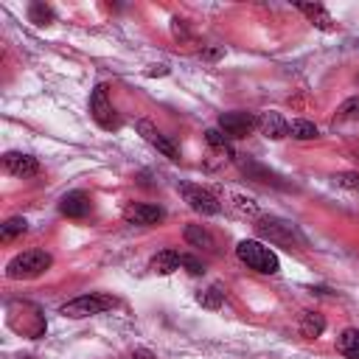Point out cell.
<instances>
[{
  "instance_id": "cell-16",
  "label": "cell",
  "mask_w": 359,
  "mask_h": 359,
  "mask_svg": "<svg viewBox=\"0 0 359 359\" xmlns=\"http://www.w3.org/2000/svg\"><path fill=\"white\" fill-rule=\"evenodd\" d=\"M337 351L348 359H359V328H345L337 337Z\"/></svg>"
},
{
  "instance_id": "cell-7",
  "label": "cell",
  "mask_w": 359,
  "mask_h": 359,
  "mask_svg": "<svg viewBox=\"0 0 359 359\" xmlns=\"http://www.w3.org/2000/svg\"><path fill=\"white\" fill-rule=\"evenodd\" d=\"M219 126H222V132L227 137H244L258 126V121L250 112H222L219 115Z\"/></svg>"
},
{
  "instance_id": "cell-22",
  "label": "cell",
  "mask_w": 359,
  "mask_h": 359,
  "mask_svg": "<svg viewBox=\"0 0 359 359\" xmlns=\"http://www.w3.org/2000/svg\"><path fill=\"white\" fill-rule=\"evenodd\" d=\"M337 121H359V98H348L337 109Z\"/></svg>"
},
{
  "instance_id": "cell-5",
  "label": "cell",
  "mask_w": 359,
  "mask_h": 359,
  "mask_svg": "<svg viewBox=\"0 0 359 359\" xmlns=\"http://www.w3.org/2000/svg\"><path fill=\"white\" fill-rule=\"evenodd\" d=\"M180 194L185 196V202L191 205V210H196V213H202V216H216V213L222 210L219 199H216V196H213L210 191H205L202 185L180 182Z\"/></svg>"
},
{
  "instance_id": "cell-9",
  "label": "cell",
  "mask_w": 359,
  "mask_h": 359,
  "mask_svg": "<svg viewBox=\"0 0 359 359\" xmlns=\"http://www.w3.org/2000/svg\"><path fill=\"white\" fill-rule=\"evenodd\" d=\"M163 216H165V210H163L160 205H146V202H132V205L123 210V219H126L129 224H140V227L157 224Z\"/></svg>"
},
{
  "instance_id": "cell-1",
  "label": "cell",
  "mask_w": 359,
  "mask_h": 359,
  "mask_svg": "<svg viewBox=\"0 0 359 359\" xmlns=\"http://www.w3.org/2000/svg\"><path fill=\"white\" fill-rule=\"evenodd\" d=\"M50 264H53L50 252H45V250H25V252L14 255V258L6 264V278H11V280L39 278Z\"/></svg>"
},
{
  "instance_id": "cell-2",
  "label": "cell",
  "mask_w": 359,
  "mask_h": 359,
  "mask_svg": "<svg viewBox=\"0 0 359 359\" xmlns=\"http://www.w3.org/2000/svg\"><path fill=\"white\" fill-rule=\"evenodd\" d=\"M236 252H238V258H241L250 269H255V272H261V275H275V272H278V255H275L266 244H261V241L244 238V241H238Z\"/></svg>"
},
{
  "instance_id": "cell-25",
  "label": "cell",
  "mask_w": 359,
  "mask_h": 359,
  "mask_svg": "<svg viewBox=\"0 0 359 359\" xmlns=\"http://www.w3.org/2000/svg\"><path fill=\"white\" fill-rule=\"evenodd\" d=\"M182 266H188L191 275H202V264L196 258H191V255H182Z\"/></svg>"
},
{
  "instance_id": "cell-6",
  "label": "cell",
  "mask_w": 359,
  "mask_h": 359,
  "mask_svg": "<svg viewBox=\"0 0 359 359\" xmlns=\"http://www.w3.org/2000/svg\"><path fill=\"white\" fill-rule=\"evenodd\" d=\"M90 112L98 121V126H104V129H115L118 126V115H115V109H112V104L107 98V87L104 84H98L93 90V95H90Z\"/></svg>"
},
{
  "instance_id": "cell-8",
  "label": "cell",
  "mask_w": 359,
  "mask_h": 359,
  "mask_svg": "<svg viewBox=\"0 0 359 359\" xmlns=\"http://www.w3.org/2000/svg\"><path fill=\"white\" fill-rule=\"evenodd\" d=\"M137 132H140V135H143V140H146V143H151L160 154H165L168 160H180L177 146H174V143H171V140H168V137H165V135H163L151 121H137Z\"/></svg>"
},
{
  "instance_id": "cell-19",
  "label": "cell",
  "mask_w": 359,
  "mask_h": 359,
  "mask_svg": "<svg viewBox=\"0 0 359 359\" xmlns=\"http://www.w3.org/2000/svg\"><path fill=\"white\" fill-rule=\"evenodd\" d=\"M289 132H292V137H297V140H311V137H317V126H314L311 121H294Z\"/></svg>"
},
{
  "instance_id": "cell-23",
  "label": "cell",
  "mask_w": 359,
  "mask_h": 359,
  "mask_svg": "<svg viewBox=\"0 0 359 359\" xmlns=\"http://www.w3.org/2000/svg\"><path fill=\"white\" fill-rule=\"evenodd\" d=\"M205 140H208L213 149H224V151L233 157V151H230V143H227V135H224L222 129H208V132H205Z\"/></svg>"
},
{
  "instance_id": "cell-15",
  "label": "cell",
  "mask_w": 359,
  "mask_h": 359,
  "mask_svg": "<svg viewBox=\"0 0 359 359\" xmlns=\"http://www.w3.org/2000/svg\"><path fill=\"white\" fill-rule=\"evenodd\" d=\"M185 241H188L191 247H202V250H208V252H213V250H216L213 236H210L202 224H188V227H185Z\"/></svg>"
},
{
  "instance_id": "cell-21",
  "label": "cell",
  "mask_w": 359,
  "mask_h": 359,
  "mask_svg": "<svg viewBox=\"0 0 359 359\" xmlns=\"http://www.w3.org/2000/svg\"><path fill=\"white\" fill-rule=\"evenodd\" d=\"M196 300H199L202 306H208V309H219V306H222V289H219V286H210V289L199 292Z\"/></svg>"
},
{
  "instance_id": "cell-20",
  "label": "cell",
  "mask_w": 359,
  "mask_h": 359,
  "mask_svg": "<svg viewBox=\"0 0 359 359\" xmlns=\"http://www.w3.org/2000/svg\"><path fill=\"white\" fill-rule=\"evenodd\" d=\"M28 20L36 22V25H48V22L53 20V11H50L48 6H42V3H34V6L28 8Z\"/></svg>"
},
{
  "instance_id": "cell-3",
  "label": "cell",
  "mask_w": 359,
  "mask_h": 359,
  "mask_svg": "<svg viewBox=\"0 0 359 359\" xmlns=\"http://www.w3.org/2000/svg\"><path fill=\"white\" fill-rule=\"evenodd\" d=\"M112 306H115V297L93 292V294H81V297H76V300L65 303V306L59 309V314H65V317H73V320H79V317L101 314V311H107V309H112Z\"/></svg>"
},
{
  "instance_id": "cell-12",
  "label": "cell",
  "mask_w": 359,
  "mask_h": 359,
  "mask_svg": "<svg viewBox=\"0 0 359 359\" xmlns=\"http://www.w3.org/2000/svg\"><path fill=\"white\" fill-rule=\"evenodd\" d=\"M258 129H261V135H266L269 140H280V137H286L289 135V123H286V118L280 115V112H264L261 118H258Z\"/></svg>"
},
{
  "instance_id": "cell-10",
  "label": "cell",
  "mask_w": 359,
  "mask_h": 359,
  "mask_svg": "<svg viewBox=\"0 0 359 359\" xmlns=\"http://www.w3.org/2000/svg\"><path fill=\"white\" fill-rule=\"evenodd\" d=\"M3 165H6V171L14 174V177H34V174L39 171L36 157L22 154V151H6V154H3Z\"/></svg>"
},
{
  "instance_id": "cell-17",
  "label": "cell",
  "mask_w": 359,
  "mask_h": 359,
  "mask_svg": "<svg viewBox=\"0 0 359 359\" xmlns=\"http://www.w3.org/2000/svg\"><path fill=\"white\" fill-rule=\"evenodd\" d=\"M300 331H303V337H309V339L320 337V334L325 331V317H323L320 311H303V317H300Z\"/></svg>"
},
{
  "instance_id": "cell-18",
  "label": "cell",
  "mask_w": 359,
  "mask_h": 359,
  "mask_svg": "<svg viewBox=\"0 0 359 359\" xmlns=\"http://www.w3.org/2000/svg\"><path fill=\"white\" fill-rule=\"evenodd\" d=\"M25 230H28V222H25L22 216H11V219L0 227V238H3V241H11L14 236H20V233H25Z\"/></svg>"
},
{
  "instance_id": "cell-14",
  "label": "cell",
  "mask_w": 359,
  "mask_h": 359,
  "mask_svg": "<svg viewBox=\"0 0 359 359\" xmlns=\"http://www.w3.org/2000/svg\"><path fill=\"white\" fill-rule=\"evenodd\" d=\"M297 11H303L317 28H323V31H331L334 28V20H331V14L320 6V3H297Z\"/></svg>"
},
{
  "instance_id": "cell-13",
  "label": "cell",
  "mask_w": 359,
  "mask_h": 359,
  "mask_svg": "<svg viewBox=\"0 0 359 359\" xmlns=\"http://www.w3.org/2000/svg\"><path fill=\"white\" fill-rule=\"evenodd\" d=\"M182 266V255L177 252V250H160L154 258H151V269L157 272V275H171L174 269H180Z\"/></svg>"
},
{
  "instance_id": "cell-26",
  "label": "cell",
  "mask_w": 359,
  "mask_h": 359,
  "mask_svg": "<svg viewBox=\"0 0 359 359\" xmlns=\"http://www.w3.org/2000/svg\"><path fill=\"white\" fill-rule=\"evenodd\" d=\"M129 359H154V353H151V351H146V348H137Z\"/></svg>"
},
{
  "instance_id": "cell-4",
  "label": "cell",
  "mask_w": 359,
  "mask_h": 359,
  "mask_svg": "<svg viewBox=\"0 0 359 359\" xmlns=\"http://www.w3.org/2000/svg\"><path fill=\"white\" fill-rule=\"evenodd\" d=\"M255 230L261 233V236H266L269 241H275V244H303V236L297 233V227L292 224V222H283V219H272V216H266V219H258V224H255Z\"/></svg>"
},
{
  "instance_id": "cell-24",
  "label": "cell",
  "mask_w": 359,
  "mask_h": 359,
  "mask_svg": "<svg viewBox=\"0 0 359 359\" xmlns=\"http://www.w3.org/2000/svg\"><path fill=\"white\" fill-rule=\"evenodd\" d=\"M334 182L342 185V188H359V174H353V171H342V174H334Z\"/></svg>"
},
{
  "instance_id": "cell-11",
  "label": "cell",
  "mask_w": 359,
  "mask_h": 359,
  "mask_svg": "<svg viewBox=\"0 0 359 359\" xmlns=\"http://www.w3.org/2000/svg\"><path fill=\"white\" fill-rule=\"evenodd\" d=\"M90 208H93V202H90V196H87L84 191H70V194H65L62 202H59V210H62L65 216H70V219L87 216Z\"/></svg>"
}]
</instances>
